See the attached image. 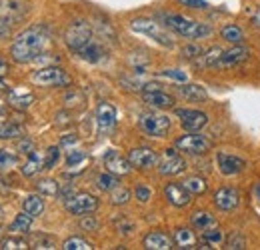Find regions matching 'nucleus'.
Returning <instances> with one entry per match:
<instances>
[{"label": "nucleus", "mask_w": 260, "mask_h": 250, "mask_svg": "<svg viewBox=\"0 0 260 250\" xmlns=\"http://www.w3.org/2000/svg\"><path fill=\"white\" fill-rule=\"evenodd\" d=\"M48 40H50V34L46 30V26H30L22 30L10 46V54L14 63L28 64L40 58L44 54V48L48 46Z\"/></svg>", "instance_id": "f257e3e1"}, {"label": "nucleus", "mask_w": 260, "mask_h": 250, "mask_svg": "<svg viewBox=\"0 0 260 250\" xmlns=\"http://www.w3.org/2000/svg\"><path fill=\"white\" fill-rule=\"evenodd\" d=\"M158 18L162 20V24L166 28H170L172 32L184 36V38H206L212 34V28L208 24L196 22L192 18H186L182 14H174V12H158Z\"/></svg>", "instance_id": "f03ea898"}, {"label": "nucleus", "mask_w": 260, "mask_h": 250, "mask_svg": "<svg viewBox=\"0 0 260 250\" xmlns=\"http://www.w3.org/2000/svg\"><path fill=\"white\" fill-rule=\"evenodd\" d=\"M130 28L134 32H140V34L150 36L152 40H156L158 44H162L166 48H172L174 46L172 36L164 30L156 20H152V18H134V20H130Z\"/></svg>", "instance_id": "7ed1b4c3"}, {"label": "nucleus", "mask_w": 260, "mask_h": 250, "mask_svg": "<svg viewBox=\"0 0 260 250\" xmlns=\"http://www.w3.org/2000/svg\"><path fill=\"white\" fill-rule=\"evenodd\" d=\"M64 42L72 52L82 50L86 44L92 42V28H90V24H88L86 20H74V22L66 28Z\"/></svg>", "instance_id": "20e7f679"}, {"label": "nucleus", "mask_w": 260, "mask_h": 250, "mask_svg": "<svg viewBox=\"0 0 260 250\" xmlns=\"http://www.w3.org/2000/svg\"><path fill=\"white\" fill-rule=\"evenodd\" d=\"M32 82L38 86H68L72 78L60 66H46L32 72Z\"/></svg>", "instance_id": "39448f33"}, {"label": "nucleus", "mask_w": 260, "mask_h": 250, "mask_svg": "<svg viewBox=\"0 0 260 250\" xmlns=\"http://www.w3.org/2000/svg\"><path fill=\"white\" fill-rule=\"evenodd\" d=\"M138 124H140L144 134L160 138V136H166V132L170 130V116L156 114V112H146V114L140 116Z\"/></svg>", "instance_id": "423d86ee"}, {"label": "nucleus", "mask_w": 260, "mask_h": 250, "mask_svg": "<svg viewBox=\"0 0 260 250\" xmlns=\"http://www.w3.org/2000/svg\"><path fill=\"white\" fill-rule=\"evenodd\" d=\"M64 208L74 216H84V214H90V212L96 210L98 198H94L92 194H86V192L72 194L70 198L64 200Z\"/></svg>", "instance_id": "0eeeda50"}, {"label": "nucleus", "mask_w": 260, "mask_h": 250, "mask_svg": "<svg viewBox=\"0 0 260 250\" xmlns=\"http://www.w3.org/2000/svg\"><path fill=\"white\" fill-rule=\"evenodd\" d=\"M176 148L186 154H206L212 148V140L204 134H184L176 140Z\"/></svg>", "instance_id": "6e6552de"}, {"label": "nucleus", "mask_w": 260, "mask_h": 250, "mask_svg": "<svg viewBox=\"0 0 260 250\" xmlns=\"http://www.w3.org/2000/svg\"><path fill=\"white\" fill-rule=\"evenodd\" d=\"M186 168V160L176 152V148H166L162 160L158 162V172L162 176H176Z\"/></svg>", "instance_id": "1a4fd4ad"}, {"label": "nucleus", "mask_w": 260, "mask_h": 250, "mask_svg": "<svg viewBox=\"0 0 260 250\" xmlns=\"http://www.w3.org/2000/svg\"><path fill=\"white\" fill-rule=\"evenodd\" d=\"M176 116L180 118L182 128L190 132H196L208 124V114L200 110H192V108H176Z\"/></svg>", "instance_id": "9d476101"}, {"label": "nucleus", "mask_w": 260, "mask_h": 250, "mask_svg": "<svg viewBox=\"0 0 260 250\" xmlns=\"http://www.w3.org/2000/svg\"><path fill=\"white\" fill-rule=\"evenodd\" d=\"M212 202H214V206L218 210L230 212V210H234L240 204V192L236 188H230V186L218 188L214 192V196H212Z\"/></svg>", "instance_id": "9b49d317"}, {"label": "nucleus", "mask_w": 260, "mask_h": 250, "mask_svg": "<svg viewBox=\"0 0 260 250\" xmlns=\"http://www.w3.org/2000/svg\"><path fill=\"white\" fill-rule=\"evenodd\" d=\"M128 160L134 168H140V170H146V168H152L156 162H158V157L152 148L148 146H138V148H132L128 152Z\"/></svg>", "instance_id": "f8f14e48"}, {"label": "nucleus", "mask_w": 260, "mask_h": 250, "mask_svg": "<svg viewBox=\"0 0 260 250\" xmlns=\"http://www.w3.org/2000/svg\"><path fill=\"white\" fill-rule=\"evenodd\" d=\"M104 166H106L108 172H112V174H116V176L130 174V170L134 168V166L130 164V160H126L124 157H120L118 150H114V148H110V150L104 154Z\"/></svg>", "instance_id": "ddd939ff"}, {"label": "nucleus", "mask_w": 260, "mask_h": 250, "mask_svg": "<svg viewBox=\"0 0 260 250\" xmlns=\"http://www.w3.org/2000/svg\"><path fill=\"white\" fill-rule=\"evenodd\" d=\"M164 196H166V200L172 204V206H176V208H184V206H188L190 204V192L184 188V184H176V182H168L166 186H164Z\"/></svg>", "instance_id": "4468645a"}, {"label": "nucleus", "mask_w": 260, "mask_h": 250, "mask_svg": "<svg viewBox=\"0 0 260 250\" xmlns=\"http://www.w3.org/2000/svg\"><path fill=\"white\" fill-rule=\"evenodd\" d=\"M216 162H218L220 172L226 174V176L240 174V172L246 168V160H244V158L234 157V154H226V152H218V154H216Z\"/></svg>", "instance_id": "2eb2a0df"}, {"label": "nucleus", "mask_w": 260, "mask_h": 250, "mask_svg": "<svg viewBox=\"0 0 260 250\" xmlns=\"http://www.w3.org/2000/svg\"><path fill=\"white\" fill-rule=\"evenodd\" d=\"M96 122L100 132H108L116 124V108L110 102H100L96 108Z\"/></svg>", "instance_id": "dca6fc26"}, {"label": "nucleus", "mask_w": 260, "mask_h": 250, "mask_svg": "<svg viewBox=\"0 0 260 250\" xmlns=\"http://www.w3.org/2000/svg\"><path fill=\"white\" fill-rule=\"evenodd\" d=\"M34 102V92L26 86H14L8 90V104L18 108V110H24L28 108Z\"/></svg>", "instance_id": "f3484780"}, {"label": "nucleus", "mask_w": 260, "mask_h": 250, "mask_svg": "<svg viewBox=\"0 0 260 250\" xmlns=\"http://www.w3.org/2000/svg\"><path fill=\"white\" fill-rule=\"evenodd\" d=\"M246 58H250V50L244 48V46H234V48H230V50H224V52H222L220 63H218V68H228V66L242 64Z\"/></svg>", "instance_id": "a211bd4d"}, {"label": "nucleus", "mask_w": 260, "mask_h": 250, "mask_svg": "<svg viewBox=\"0 0 260 250\" xmlns=\"http://www.w3.org/2000/svg\"><path fill=\"white\" fill-rule=\"evenodd\" d=\"M142 98L148 106H154V108H172L174 106V96L168 92L160 90H144Z\"/></svg>", "instance_id": "6ab92c4d"}, {"label": "nucleus", "mask_w": 260, "mask_h": 250, "mask_svg": "<svg viewBox=\"0 0 260 250\" xmlns=\"http://www.w3.org/2000/svg\"><path fill=\"white\" fill-rule=\"evenodd\" d=\"M142 244H144V248H148V250H168V248H172L174 240H172L168 234L154 230V232H148V234L144 236Z\"/></svg>", "instance_id": "aec40b11"}, {"label": "nucleus", "mask_w": 260, "mask_h": 250, "mask_svg": "<svg viewBox=\"0 0 260 250\" xmlns=\"http://www.w3.org/2000/svg\"><path fill=\"white\" fill-rule=\"evenodd\" d=\"M172 240H174V244H176L178 248H196V244H198L196 234L190 228H184V226H180V228L174 230Z\"/></svg>", "instance_id": "412c9836"}, {"label": "nucleus", "mask_w": 260, "mask_h": 250, "mask_svg": "<svg viewBox=\"0 0 260 250\" xmlns=\"http://www.w3.org/2000/svg\"><path fill=\"white\" fill-rule=\"evenodd\" d=\"M222 48L220 46H212V48H208L206 52H202L198 58H196L194 63L196 66H200V68H210V66H216L218 68V63H220V56H222Z\"/></svg>", "instance_id": "4be33fe9"}, {"label": "nucleus", "mask_w": 260, "mask_h": 250, "mask_svg": "<svg viewBox=\"0 0 260 250\" xmlns=\"http://www.w3.org/2000/svg\"><path fill=\"white\" fill-rule=\"evenodd\" d=\"M44 168V157L42 154H38L36 150H32L28 158L24 160V164L20 166V172L24 174V176H34L38 170H42Z\"/></svg>", "instance_id": "5701e85b"}, {"label": "nucleus", "mask_w": 260, "mask_h": 250, "mask_svg": "<svg viewBox=\"0 0 260 250\" xmlns=\"http://www.w3.org/2000/svg\"><path fill=\"white\" fill-rule=\"evenodd\" d=\"M76 54H78V56H80L82 60H86V63H92V64H94V63H100V60L104 58V54H106V52H104V48H102L100 44H96V42L92 40L90 44H86V46H84L82 50H78Z\"/></svg>", "instance_id": "b1692460"}, {"label": "nucleus", "mask_w": 260, "mask_h": 250, "mask_svg": "<svg viewBox=\"0 0 260 250\" xmlns=\"http://www.w3.org/2000/svg\"><path fill=\"white\" fill-rule=\"evenodd\" d=\"M178 94L184 96L186 100L190 102H202L208 98V92L200 86V84H184V86H178Z\"/></svg>", "instance_id": "393cba45"}, {"label": "nucleus", "mask_w": 260, "mask_h": 250, "mask_svg": "<svg viewBox=\"0 0 260 250\" xmlns=\"http://www.w3.org/2000/svg\"><path fill=\"white\" fill-rule=\"evenodd\" d=\"M22 208L34 216V218H38L42 212H44V200L40 198V192L38 194H30V196H26L24 198V202H22Z\"/></svg>", "instance_id": "a878e982"}, {"label": "nucleus", "mask_w": 260, "mask_h": 250, "mask_svg": "<svg viewBox=\"0 0 260 250\" xmlns=\"http://www.w3.org/2000/svg\"><path fill=\"white\" fill-rule=\"evenodd\" d=\"M24 136V128L16 122H0V140H12Z\"/></svg>", "instance_id": "bb28decb"}, {"label": "nucleus", "mask_w": 260, "mask_h": 250, "mask_svg": "<svg viewBox=\"0 0 260 250\" xmlns=\"http://www.w3.org/2000/svg\"><path fill=\"white\" fill-rule=\"evenodd\" d=\"M220 36L230 42V44H240L242 40H244V32L242 28L238 26V24H226L222 30H220Z\"/></svg>", "instance_id": "cd10ccee"}, {"label": "nucleus", "mask_w": 260, "mask_h": 250, "mask_svg": "<svg viewBox=\"0 0 260 250\" xmlns=\"http://www.w3.org/2000/svg\"><path fill=\"white\" fill-rule=\"evenodd\" d=\"M32 218L26 210L24 212H20V214H16V218L12 220V224H10V230L12 232H28L30 230V226H32Z\"/></svg>", "instance_id": "c85d7f7f"}, {"label": "nucleus", "mask_w": 260, "mask_h": 250, "mask_svg": "<svg viewBox=\"0 0 260 250\" xmlns=\"http://www.w3.org/2000/svg\"><path fill=\"white\" fill-rule=\"evenodd\" d=\"M190 222H192V226H194V228L204 230V228H208V226H212V224H214V216H212V214H208L206 210H196L194 214L190 216Z\"/></svg>", "instance_id": "c756f323"}, {"label": "nucleus", "mask_w": 260, "mask_h": 250, "mask_svg": "<svg viewBox=\"0 0 260 250\" xmlns=\"http://www.w3.org/2000/svg\"><path fill=\"white\" fill-rule=\"evenodd\" d=\"M182 184H184V188H186L190 194H204V192L208 190V184H206V180H204L202 176H190V178H186Z\"/></svg>", "instance_id": "7c9ffc66"}, {"label": "nucleus", "mask_w": 260, "mask_h": 250, "mask_svg": "<svg viewBox=\"0 0 260 250\" xmlns=\"http://www.w3.org/2000/svg\"><path fill=\"white\" fill-rule=\"evenodd\" d=\"M202 240L208 242L210 246H216V244L222 242V230L216 224H212V226H208V228L202 230Z\"/></svg>", "instance_id": "2f4dec72"}, {"label": "nucleus", "mask_w": 260, "mask_h": 250, "mask_svg": "<svg viewBox=\"0 0 260 250\" xmlns=\"http://www.w3.org/2000/svg\"><path fill=\"white\" fill-rule=\"evenodd\" d=\"M96 186L100 188V190H104V192L114 190V188L118 186V178H116V174H112V172L98 174V176H96Z\"/></svg>", "instance_id": "473e14b6"}, {"label": "nucleus", "mask_w": 260, "mask_h": 250, "mask_svg": "<svg viewBox=\"0 0 260 250\" xmlns=\"http://www.w3.org/2000/svg\"><path fill=\"white\" fill-rule=\"evenodd\" d=\"M36 190L40 192V194H44V196H56L58 194V182L56 180H52V178H44V180H38L36 182Z\"/></svg>", "instance_id": "72a5a7b5"}, {"label": "nucleus", "mask_w": 260, "mask_h": 250, "mask_svg": "<svg viewBox=\"0 0 260 250\" xmlns=\"http://www.w3.org/2000/svg\"><path fill=\"white\" fill-rule=\"evenodd\" d=\"M0 248L2 250H26L30 248V244L24 240V238H20V236H6L2 242H0Z\"/></svg>", "instance_id": "f704fd0d"}, {"label": "nucleus", "mask_w": 260, "mask_h": 250, "mask_svg": "<svg viewBox=\"0 0 260 250\" xmlns=\"http://www.w3.org/2000/svg\"><path fill=\"white\" fill-rule=\"evenodd\" d=\"M58 160H60V148H58V146H50V148L46 150V157H44V168H46V170L54 168Z\"/></svg>", "instance_id": "c9c22d12"}, {"label": "nucleus", "mask_w": 260, "mask_h": 250, "mask_svg": "<svg viewBox=\"0 0 260 250\" xmlns=\"http://www.w3.org/2000/svg\"><path fill=\"white\" fill-rule=\"evenodd\" d=\"M62 248L64 250H90L92 246H90L86 240H82V238H78V236H72V238L64 240Z\"/></svg>", "instance_id": "e433bc0d"}, {"label": "nucleus", "mask_w": 260, "mask_h": 250, "mask_svg": "<svg viewBox=\"0 0 260 250\" xmlns=\"http://www.w3.org/2000/svg\"><path fill=\"white\" fill-rule=\"evenodd\" d=\"M128 200H130V192L126 188L116 186L112 190V194H110V202H112V204H118V206H120V204H126Z\"/></svg>", "instance_id": "4c0bfd02"}, {"label": "nucleus", "mask_w": 260, "mask_h": 250, "mask_svg": "<svg viewBox=\"0 0 260 250\" xmlns=\"http://www.w3.org/2000/svg\"><path fill=\"white\" fill-rule=\"evenodd\" d=\"M16 164V157L8 150H0V172H6L10 170L12 166Z\"/></svg>", "instance_id": "58836bf2"}, {"label": "nucleus", "mask_w": 260, "mask_h": 250, "mask_svg": "<svg viewBox=\"0 0 260 250\" xmlns=\"http://www.w3.org/2000/svg\"><path fill=\"white\" fill-rule=\"evenodd\" d=\"M32 248H38V250H52L56 248V242L50 238V236H36L32 242Z\"/></svg>", "instance_id": "ea45409f"}, {"label": "nucleus", "mask_w": 260, "mask_h": 250, "mask_svg": "<svg viewBox=\"0 0 260 250\" xmlns=\"http://www.w3.org/2000/svg\"><path fill=\"white\" fill-rule=\"evenodd\" d=\"M84 160H86V154H84L82 150H70L68 157H66V166H68V168H74V166L82 164Z\"/></svg>", "instance_id": "a19ab883"}, {"label": "nucleus", "mask_w": 260, "mask_h": 250, "mask_svg": "<svg viewBox=\"0 0 260 250\" xmlns=\"http://www.w3.org/2000/svg\"><path fill=\"white\" fill-rule=\"evenodd\" d=\"M246 246V240H244V236L242 234H238V232H234V234H230L226 240V248H236V250H242Z\"/></svg>", "instance_id": "79ce46f5"}, {"label": "nucleus", "mask_w": 260, "mask_h": 250, "mask_svg": "<svg viewBox=\"0 0 260 250\" xmlns=\"http://www.w3.org/2000/svg\"><path fill=\"white\" fill-rule=\"evenodd\" d=\"M160 76H166V78H172V80H176V82H186V72H182V70H178V68H166L160 72Z\"/></svg>", "instance_id": "37998d69"}, {"label": "nucleus", "mask_w": 260, "mask_h": 250, "mask_svg": "<svg viewBox=\"0 0 260 250\" xmlns=\"http://www.w3.org/2000/svg\"><path fill=\"white\" fill-rule=\"evenodd\" d=\"M200 54H202V48L198 44H186L182 48V58H186V60H196Z\"/></svg>", "instance_id": "c03bdc74"}, {"label": "nucleus", "mask_w": 260, "mask_h": 250, "mask_svg": "<svg viewBox=\"0 0 260 250\" xmlns=\"http://www.w3.org/2000/svg\"><path fill=\"white\" fill-rule=\"evenodd\" d=\"M134 196H136L138 202H148L152 198V190L148 186H144V184H138L134 188Z\"/></svg>", "instance_id": "a18cd8bd"}, {"label": "nucleus", "mask_w": 260, "mask_h": 250, "mask_svg": "<svg viewBox=\"0 0 260 250\" xmlns=\"http://www.w3.org/2000/svg\"><path fill=\"white\" fill-rule=\"evenodd\" d=\"M116 228H118V232H122V234H130V232L134 230V224L128 222V220L120 218V220H116Z\"/></svg>", "instance_id": "49530a36"}, {"label": "nucleus", "mask_w": 260, "mask_h": 250, "mask_svg": "<svg viewBox=\"0 0 260 250\" xmlns=\"http://www.w3.org/2000/svg\"><path fill=\"white\" fill-rule=\"evenodd\" d=\"M180 4H184V6H188V8H206L208 4H206V0H178Z\"/></svg>", "instance_id": "de8ad7c7"}, {"label": "nucleus", "mask_w": 260, "mask_h": 250, "mask_svg": "<svg viewBox=\"0 0 260 250\" xmlns=\"http://www.w3.org/2000/svg\"><path fill=\"white\" fill-rule=\"evenodd\" d=\"M18 150H20V152H24V154H30V152L34 150V142L32 140H28V138H26V140H22V142H20V146H18Z\"/></svg>", "instance_id": "09e8293b"}, {"label": "nucleus", "mask_w": 260, "mask_h": 250, "mask_svg": "<svg viewBox=\"0 0 260 250\" xmlns=\"http://www.w3.org/2000/svg\"><path fill=\"white\" fill-rule=\"evenodd\" d=\"M80 226H82V228H86V230H96L98 222H96V218H92V216H90V218L82 220V222H80Z\"/></svg>", "instance_id": "8fccbe9b"}, {"label": "nucleus", "mask_w": 260, "mask_h": 250, "mask_svg": "<svg viewBox=\"0 0 260 250\" xmlns=\"http://www.w3.org/2000/svg\"><path fill=\"white\" fill-rule=\"evenodd\" d=\"M12 30V24H8V22H4V20H0V38H4V36H8Z\"/></svg>", "instance_id": "3c124183"}, {"label": "nucleus", "mask_w": 260, "mask_h": 250, "mask_svg": "<svg viewBox=\"0 0 260 250\" xmlns=\"http://www.w3.org/2000/svg\"><path fill=\"white\" fill-rule=\"evenodd\" d=\"M78 140V136L76 134H70V136H62V140H60V146H68V144H74Z\"/></svg>", "instance_id": "603ef678"}, {"label": "nucleus", "mask_w": 260, "mask_h": 250, "mask_svg": "<svg viewBox=\"0 0 260 250\" xmlns=\"http://www.w3.org/2000/svg\"><path fill=\"white\" fill-rule=\"evenodd\" d=\"M6 74H8V63L0 56V78H2V76H6Z\"/></svg>", "instance_id": "864d4df0"}, {"label": "nucleus", "mask_w": 260, "mask_h": 250, "mask_svg": "<svg viewBox=\"0 0 260 250\" xmlns=\"http://www.w3.org/2000/svg\"><path fill=\"white\" fill-rule=\"evenodd\" d=\"M144 90H160V84H156V82H148V84H144Z\"/></svg>", "instance_id": "5fc2aeb1"}, {"label": "nucleus", "mask_w": 260, "mask_h": 250, "mask_svg": "<svg viewBox=\"0 0 260 250\" xmlns=\"http://www.w3.org/2000/svg\"><path fill=\"white\" fill-rule=\"evenodd\" d=\"M4 112H6V106L0 102V116H4Z\"/></svg>", "instance_id": "6e6d98bb"}, {"label": "nucleus", "mask_w": 260, "mask_h": 250, "mask_svg": "<svg viewBox=\"0 0 260 250\" xmlns=\"http://www.w3.org/2000/svg\"><path fill=\"white\" fill-rule=\"evenodd\" d=\"M2 90H6V84H4V82H2V78H0V92H2Z\"/></svg>", "instance_id": "4d7b16f0"}, {"label": "nucleus", "mask_w": 260, "mask_h": 250, "mask_svg": "<svg viewBox=\"0 0 260 250\" xmlns=\"http://www.w3.org/2000/svg\"><path fill=\"white\" fill-rule=\"evenodd\" d=\"M256 194H258V198H260V184L256 186Z\"/></svg>", "instance_id": "13d9d810"}]
</instances>
